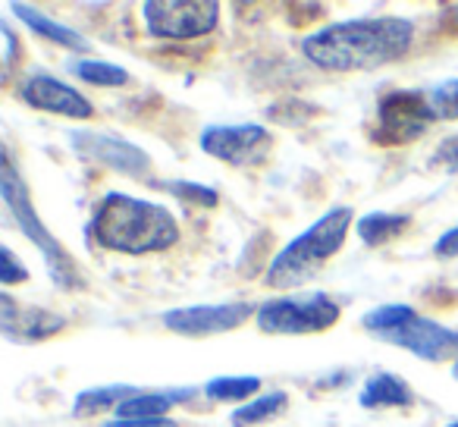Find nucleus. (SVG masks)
Returning a JSON list of instances; mask_svg holds the SVG:
<instances>
[{"label": "nucleus", "instance_id": "f257e3e1", "mask_svg": "<svg viewBox=\"0 0 458 427\" xmlns=\"http://www.w3.org/2000/svg\"><path fill=\"white\" fill-rule=\"evenodd\" d=\"M414 41V26L402 16H368V20L333 22L301 41V54L320 70L352 73L377 70L402 60Z\"/></svg>", "mask_w": 458, "mask_h": 427}, {"label": "nucleus", "instance_id": "f03ea898", "mask_svg": "<svg viewBox=\"0 0 458 427\" xmlns=\"http://www.w3.org/2000/svg\"><path fill=\"white\" fill-rule=\"evenodd\" d=\"M89 233L98 245L120 255H148L179 243V226L170 210L120 192L101 198Z\"/></svg>", "mask_w": 458, "mask_h": 427}, {"label": "nucleus", "instance_id": "7ed1b4c3", "mask_svg": "<svg viewBox=\"0 0 458 427\" xmlns=\"http://www.w3.org/2000/svg\"><path fill=\"white\" fill-rule=\"evenodd\" d=\"M352 218H355V214H352L349 208L327 210L311 230L301 233L299 239H293V243L274 258V264H270V270H267V286L293 289V286H301L305 280H311V277L343 249L345 236H349Z\"/></svg>", "mask_w": 458, "mask_h": 427}, {"label": "nucleus", "instance_id": "20e7f679", "mask_svg": "<svg viewBox=\"0 0 458 427\" xmlns=\"http://www.w3.org/2000/svg\"><path fill=\"white\" fill-rule=\"evenodd\" d=\"M364 330L389 346H402L427 362H445L452 355L458 358V330H449L430 318H420L408 305L374 308L364 314Z\"/></svg>", "mask_w": 458, "mask_h": 427}, {"label": "nucleus", "instance_id": "39448f33", "mask_svg": "<svg viewBox=\"0 0 458 427\" xmlns=\"http://www.w3.org/2000/svg\"><path fill=\"white\" fill-rule=\"evenodd\" d=\"M0 192H4V201H7V208L13 210L16 226L26 233L29 243H35L41 249V255H45V261H47V270H51V277L57 280V286H76V283H79L76 261H72V258L66 255L64 249H60L57 239H54L51 233L45 230V224H41V218L35 214V208H32V198H29L26 183H22L20 173H16L10 154H4V176H0Z\"/></svg>", "mask_w": 458, "mask_h": 427}, {"label": "nucleus", "instance_id": "423d86ee", "mask_svg": "<svg viewBox=\"0 0 458 427\" xmlns=\"http://www.w3.org/2000/svg\"><path fill=\"white\" fill-rule=\"evenodd\" d=\"M339 320V305L327 295H305V299H270L258 308V327L274 337H301L320 333Z\"/></svg>", "mask_w": 458, "mask_h": 427}, {"label": "nucleus", "instance_id": "0eeeda50", "mask_svg": "<svg viewBox=\"0 0 458 427\" xmlns=\"http://www.w3.org/2000/svg\"><path fill=\"white\" fill-rule=\"evenodd\" d=\"M220 22V4L214 0H151L145 4V26L154 38H201Z\"/></svg>", "mask_w": 458, "mask_h": 427}, {"label": "nucleus", "instance_id": "6e6552de", "mask_svg": "<svg viewBox=\"0 0 458 427\" xmlns=\"http://www.w3.org/2000/svg\"><path fill=\"white\" fill-rule=\"evenodd\" d=\"M430 120H437V116H433L424 91H395V95L380 101L374 141H380V145H408V141H414L424 132Z\"/></svg>", "mask_w": 458, "mask_h": 427}, {"label": "nucleus", "instance_id": "1a4fd4ad", "mask_svg": "<svg viewBox=\"0 0 458 427\" xmlns=\"http://www.w3.org/2000/svg\"><path fill=\"white\" fill-rule=\"evenodd\" d=\"M201 148L229 167H258L274 151V135L264 126H210L201 132Z\"/></svg>", "mask_w": 458, "mask_h": 427}, {"label": "nucleus", "instance_id": "9d476101", "mask_svg": "<svg viewBox=\"0 0 458 427\" xmlns=\"http://www.w3.org/2000/svg\"><path fill=\"white\" fill-rule=\"evenodd\" d=\"M258 314L249 302H229V305H195L179 308L164 318V327L182 337H210V333H226L242 327L245 320Z\"/></svg>", "mask_w": 458, "mask_h": 427}, {"label": "nucleus", "instance_id": "9b49d317", "mask_svg": "<svg viewBox=\"0 0 458 427\" xmlns=\"http://www.w3.org/2000/svg\"><path fill=\"white\" fill-rule=\"evenodd\" d=\"M72 148L82 154L91 164L110 167V170L129 173V176L145 179L151 173V158L141 148H135L132 141L114 139L104 132H76L72 135Z\"/></svg>", "mask_w": 458, "mask_h": 427}, {"label": "nucleus", "instance_id": "f8f14e48", "mask_svg": "<svg viewBox=\"0 0 458 427\" xmlns=\"http://www.w3.org/2000/svg\"><path fill=\"white\" fill-rule=\"evenodd\" d=\"M22 101L38 110H47V114L70 116V120H89V116L95 114L89 98H82L76 89H70V85H64L54 76L26 79V82H22Z\"/></svg>", "mask_w": 458, "mask_h": 427}, {"label": "nucleus", "instance_id": "ddd939ff", "mask_svg": "<svg viewBox=\"0 0 458 427\" xmlns=\"http://www.w3.org/2000/svg\"><path fill=\"white\" fill-rule=\"evenodd\" d=\"M0 320H4V333L10 339H20V343H38V339L54 337V333H60L66 327V320L60 314L41 312V308H20L10 293H4Z\"/></svg>", "mask_w": 458, "mask_h": 427}, {"label": "nucleus", "instance_id": "4468645a", "mask_svg": "<svg viewBox=\"0 0 458 427\" xmlns=\"http://www.w3.org/2000/svg\"><path fill=\"white\" fill-rule=\"evenodd\" d=\"M414 402L411 389L405 380L393 374H374L361 389L364 408H408Z\"/></svg>", "mask_w": 458, "mask_h": 427}, {"label": "nucleus", "instance_id": "2eb2a0df", "mask_svg": "<svg viewBox=\"0 0 458 427\" xmlns=\"http://www.w3.org/2000/svg\"><path fill=\"white\" fill-rule=\"evenodd\" d=\"M408 224H411L408 214H368V218L358 220V236L368 245H386L395 236H402Z\"/></svg>", "mask_w": 458, "mask_h": 427}, {"label": "nucleus", "instance_id": "dca6fc26", "mask_svg": "<svg viewBox=\"0 0 458 427\" xmlns=\"http://www.w3.org/2000/svg\"><path fill=\"white\" fill-rule=\"evenodd\" d=\"M185 396H173V393H139L129 396L120 408H116V418L123 421H135V418H166L173 406Z\"/></svg>", "mask_w": 458, "mask_h": 427}, {"label": "nucleus", "instance_id": "f3484780", "mask_svg": "<svg viewBox=\"0 0 458 427\" xmlns=\"http://www.w3.org/2000/svg\"><path fill=\"white\" fill-rule=\"evenodd\" d=\"M13 13H20V16H22V22H26V26H32L38 35H45V38L57 41V45H64V47H76V51H89V41H85L82 35L72 32V29H66V26H57V22H54V20H47V16H41L38 10L22 7V4H13Z\"/></svg>", "mask_w": 458, "mask_h": 427}, {"label": "nucleus", "instance_id": "a211bd4d", "mask_svg": "<svg viewBox=\"0 0 458 427\" xmlns=\"http://www.w3.org/2000/svg\"><path fill=\"white\" fill-rule=\"evenodd\" d=\"M286 408V393H270V396H258V399L245 402L242 408H236L233 414V427H249V424H261L267 418H276V412Z\"/></svg>", "mask_w": 458, "mask_h": 427}, {"label": "nucleus", "instance_id": "6ab92c4d", "mask_svg": "<svg viewBox=\"0 0 458 427\" xmlns=\"http://www.w3.org/2000/svg\"><path fill=\"white\" fill-rule=\"evenodd\" d=\"M129 393H135V389H129V387H101V389H85V393L76 399V406H72V412H76L79 418H85V414L107 412L110 406L120 408L123 402L129 399Z\"/></svg>", "mask_w": 458, "mask_h": 427}, {"label": "nucleus", "instance_id": "aec40b11", "mask_svg": "<svg viewBox=\"0 0 458 427\" xmlns=\"http://www.w3.org/2000/svg\"><path fill=\"white\" fill-rule=\"evenodd\" d=\"M258 389H261V377H216L204 387V393L214 402H236L249 399Z\"/></svg>", "mask_w": 458, "mask_h": 427}, {"label": "nucleus", "instance_id": "412c9836", "mask_svg": "<svg viewBox=\"0 0 458 427\" xmlns=\"http://www.w3.org/2000/svg\"><path fill=\"white\" fill-rule=\"evenodd\" d=\"M72 70L79 73V79H85V82H91V85L116 89V85L129 82L126 70H120V66H114V64H104V60H82V64H76Z\"/></svg>", "mask_w": 458, "mask_h": 427}, {"label": "nucleus", "instance_id": "4be33fe9", "mask_svg": "<svg viewBox=\"0 0 458 427\" xmlns=\"http://www.w3.org/2000/svg\"><path fill=\"white\" fill-rule=\"evenodd\" d=\"M424 95L437 120H455L458 116V79H445V82L433 85Z\"/></svg>", "mask_w": 458, "mask_h": 427}, {"label": "nucleus", "instance_id": "5701e85b", "mask_svg": "<svg viewBox=\"0 0 458 427\" xmlns=\"http://www.w3.org/2000/svg\"><path fill=\"white\" fill-rule=\"evenodd\" d=\"M173 195L191 198L195 204H204V208H214L216 204V192L208 189V185H191V183H170Z\"/></svg>", "mask_w": 458, "mask_h": 427}, {"label": "nucleus", "instance_id": "b1692460", "mask_svg": "<svg viewBox=\"0 0 458 427\" xmlns=\"http://www.w3.org/2000/svg\"><path fill=\"white\" fill-rule=\"evenodd\" d=\"M433 167H443V170L458 173V135L439 141V148L433 151Z\"/></svg>", "mask_w": 458, "mask_h": 427}, {"label": "nucleus", "instance_id": "393cba45", "mask_svg": "<svg viewBox=\"0 0 458 427\" xmlns=\"http://www.w3.org/2000/svg\"><path fill=\"white\" fill-rule=\"evenodd\" d=\"M26 270L20 268V261H16V255L10 249H4V268H0V283L4 286H13V283L26 280Z\"/></svg>", "mask_w": 458, "mask_h": 427}, {"label": "nucleus", "instance_id": "a878e982", "mask_svg": "<svg viewBox=\"0 0 458 427\" xmlns=\"http://www.w3.org/2000/svg\"><path fill=\"white\" fill-rule=\"evenodd\" d=\"M433 252H437V258H455L458 255V226H455V230H449V233H443Z\"/></svg>", "mask_w": 458, "mask_h": 427}, {"label": "nucleus", "instance_id": "bb28decb", "mask_svg": "<svg viewBox=\"0 0 458 427\" xmlns=\"http://www.w3.org/2000/svg\"><path fill=\"white\" fill-rule=\"evenodd\" d=\"M104 427H176V424H173V421H166V418H135V421L116 418V421H110V424H104Z\"/></svg>", "mask_w": 458, "mask_h": 427}, {"label": "nucleus", "instance_id": "cd10ccee", "mask_svg": "<svg viewBox=\"0 0 458 427\" xmlns=\"http://www.w3.org/2000/svg\"><path fill=\"white\" fill-rule=\"evenodd\" d=\"M452 374H455V377H458V358H455V364H452Z\"/></svg>", "mask_w": 458, "mask_h": 427}, {"label": "nucleus", "instance_id": "c85d7f7f", "mask_svg": "<svg viewBox=\"0 0 458 427\" xmlns=\"http://www.w3.org/2000/svg\"><path fill=\"white\" fill-rule=\"evenodd\" d=\"M452 13H455V22H458V4H455V10H452Z\"/></svg>", "mask_w": 458, "mask_h": 427}, {"label": "nucleus", "instance_id": "c756f323", "mask_svg": "<svg viewBox=\"0 0 458 427\" xmlns=\"http://www.w3.org/2000/svg\"><path fill=\"white\" fill-rule=\"evenodd\" d=\"M449 427H458V421H452V424H449Z\"/></svg>", "mask_w": 458, "mask_h": 427}]
</instances>
